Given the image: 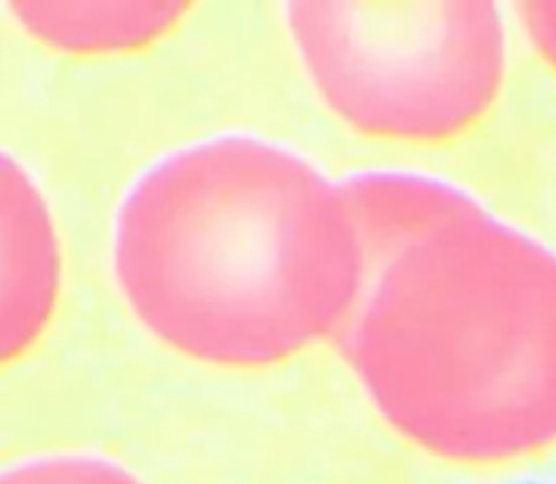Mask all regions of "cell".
<instances>
[{"label": "cell", "instance_id": "1", "mask_svg": "<svg viewBox=\"0 0 556 484\" xmlns=\"http://www.w3.org/2000/svg\"><path fill=\"white\" fill-rule=\"evenodd\" d=\"M345 190L253 139L190 147L134 185L114 261L130 305L172 346L266 364L334 330L362 286Z\"/></svg>", "mask_w": 556, "mask_h": 484}, {"label": "cell", "instance_id": "2", "mask_svg": "<svg viewBox=\"0 0 556 484\" xmlns=\"http://www.w3.org/2000/svg\"><path fill=\"white\" fill-rule=\"evenodd\" d=\"M351 357L432 451L538 449L556 438V256L483 212L445 223L380 272Z\"/></svg>", "mask_w": 556, "mask_h": 484}, {"label": "cell", "instance_id": "3", "mask_svg": "<svg viewBox=\"0 0 556 484\" xmlns=\"http://www.w3.org/2000/svg\"><path fill=\"white\" fill-rule=\"evenodd\" d=\"M291 25L331 107L369 134H459L503 76L489 3H293Z\"/></svg>", "mask_w": 556, "mask_h": 484}, {"label": "cell", "instance_id": "4", "mask_svg": "<svg viewBox=\"0 0 556 484\" xmlns=\"http://www.w3.org/2000/svg\"><path fill=\"white\" fill-rule=\"evenodd\" d=\"M345 199L353 221L362 218L358 234L369 237L372 259H386V264L434 228L481 212L465 194L451 190L448 185L396 174L358 177L345 190Z\"/></svg>", "mask_w": 556, "mask_h": 484}, {"label": "cell", "instance_id": "5", "mask_svg": "<svg viewBox=\"0 0 556 484\" xmlns=\"http://www.w3.org/2000/svg\"><path fill=\"white\" fill-rule=\"evenodd\" d=\"M22 232H14L11 223L5 226L20 237V272H25L16 294L5 299V326H3V353L11 357L16 348H25L38 332L41 321H47L49 305L54 299V245L47 228V218L38 210V199L30 185H22Z\"/></svg>", "mask_w": 556, "mask_h": 484}, {"label": "cell", "instance_id": "6", "mask_svg": "<svg viewBox=\"0 0 556 484\" xmlns=\"http://www.w3.org/2000/svg\"><path fill=\"white\" fill-rule=\"evenodd\" d=\"M22 22L58 47L101 49L147 41L174 22L177 5H128L123 14H71L68 5L22 3Z\"/></svg>", "mask_w": 556, "mask_h": 484}, {"label": "cell", "instance_id": "7", "mask_svg": "<svg viewBox=\"0 0 556 484\" xmlns=\"http://www.w3.org/2000/svg\"><path fill=\"white\" fill-rule=\"evenodd\" d=\"M3 484H136L119 468L92 460H54L11 471Z\"/></svg>", "mask_w": 556, "mask_h": 484}, {"label": "cell", "instance_id": "8", "mask_svg": "<svg viewBox=\"0 0 556 484\" xmlns=\"http://www.w3.org/2000/svg\"><path fill=\"white\" fill-rule=\"evenodd\" d=\"M525 20L530 25L532 38L556 69V3H530L525 5Z\"/></svg>", "mask_w": 556, "mask_h": 484}]
</instances>
